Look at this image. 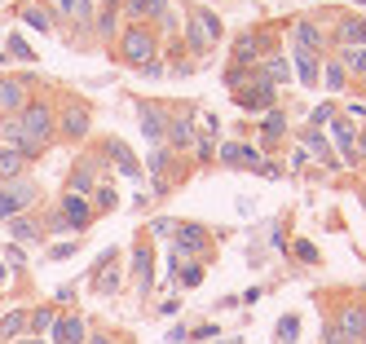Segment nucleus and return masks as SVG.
Listing matches in <instances>:
<instances>
[{"label": "nucleus", "instance_id": "obj_11", "mask_svg": "<svg viewBox=\"0 0 366 344\" xmlns=\"http://www.w3.org/2000/svg\"><path fill=\"white\" fill-rule=\"evenodd\" d=\"M261 49H265V40L256 31H243L238 40H234V66H252L256 57H261Z\"/></svg>", "mask_w": 366, "mask_h": 344}, {"label": "nucleus", "instance_id": "obj_26", "mask_svg": "<svg viewBox=\"0 0 366 344\" xmlns=\"http://www.w3.org/2000/svg\"><path fill=\"white\" fill-rule=\"evenodd\" d=\"M173 146H194V120L190 115H177L173 120Z\"/></svg>", "mask_w": 366, "mask_h": 344}, {"label": "nucleus", "instance_id": "obj_2", "mask_svg": "<svg viewBox=\"0 0 366 344\" xmlns=\"http://www.w3.org/2000/svg\"><path fill=\"white\" fill-rule=\"evenodd\" d=\"M119 57L124 62H132V66H146V62H155V31L150 27H124V35H119Z\"/></svg>", "mask_w": 366, "mask_h": 344}, {"label": "nucleus", "instance_id": "obj_37", "mask_svg": "<svg viewBox=\"0 0 366 344\" xmlns=\"http://www.w3.org/2000/svg\"><path fill=\"white\" fill-rule=\"evenodd\" d=\"M181 282H186V287H199V282H203V265H186V269H181Z\"/></svg>", "mask_w": 366, "mask_h": 344}, {"label": "nucleus", "instance_id": "obj_9", "mask_svg": "<svg viewBox=\"0 0 366 344\" xmlns=\"http://www.w3.org/2000/svg\"><path fill=\"white\" fill-rule=\"evenodd\" d=\"M331 141H336V150H340L345 159L358 155V128H353L345 115H336V120H331Z\"/></svg>", "mask_w": 366, "mask_h": 344}, {"label": "nucleus", "instance_id": "obj_7", "mask_svg": "<svg viewBox=\"0 0 366 344\" xmlns=\"http://www.w3.org/2000/svg\"><path fill=\"white\" fill-rule=\"evenodd\" d=\"M132 278H137V291L141 296L150 291V282H155V252H150V243L132 247Z\"/></svg>", "mask_w": 366, "mask_h": 344}, {"label": "nucleus", "instance_id": "obj_12", "mask_svg": "<svg viewBox=\"0 0 366 344\" xmlns=\"http://www.w3.org/2000/svg\"><path fill=\"white\" fill-rule=\"evenodd\" d=\"M336 40H340V49L366 44V18H340L336 22Z\"/></svg>", "mask_w": 366, "mask_h": 344}, {"label": "nucleus", "instance_id": "obj_30", "mask_svg": "<svg viewBox=\"0 0 366 344\" xmlns=\"http://www.w3.org/2000/svg\"><path fill=\"white\" fill-rule=\"evenodd\" d=\"M261 75H265V80H274V84H287V80H291V71H287V62H283V57H270Z\"/></svg>", "mask_w": 366, "mask_h": 344}, {"label": "nucleus", "instance_id": "obj_42", "mask_svg": "<svg viewBox=\"0 0 366 344\" xmlns=\"http://www.w3.org/2000/svg\"><path fill=\"white\" fill-rule=\"evenodd\" d=\"M194 150H199V159H207V155H212V137H194Z\"/></svg>", "mask_w": 366, "mask_h": 344}, {"label": "nucleus", "instance_id": "obj_31", "mask_svg": "<svg viewBox=\"0 0 366 344\" xmlns=\"http://www.w3.org/2000/svg\"><path fill=\"white\" fill-rule=\"evenodd\" d=\"M115 31H119V9H102V14H97V35L111 40Z\"/></svg>", "mask_w": 366, "mask_h": 344}, {"label": "nucleus", "instance_id": "obj_4", "mask_svg": "<svg viewBox=\"0 0 366 344\" xmlns=\"http://www.w3.org/2000/svg\"><path fill=\"white\" fill-rule=\"evenodd\" d=\"M274 98H278V84H274V80H265V75H256L252 84L238 89L234 102L243 106V111H274Z\"/></svg>", "mask_w": 366, "mask_h": 344}, {"label": "nucleus", "instance_id": "obj_36", "mask_svg": "<svg viewBox=\"0 0 366 344\" xmlns=\"http://www.w3.org/2000/svg\"><path fill=\"white\" fill-rule=\"evenodd\" d=\"M62 14H89V0H53Z\"/></svg>", "mask_w": 366, "mask_h": 344}, {"label": "nucleus", "instance_id": "obj_13", "mask_svg": "<svg viewBox=\"0 0 366 344\" xmlns=\"http://www.w3.org/2000/svg\"><path fill=\"white\" fill-rule=\"evenodd\" d=\"M168 9H173L168 0H124V14H128L132 22H141V18H155V22H159Z\"/></svg>", "mask_w": 366, "mask_h": 344}, {"label": "nucleus", "instance_id": "obj_46", "mask_svg": "<svg viewBox=\"0 0 366 344\" xmlns=\"http://www.w3.org/2000/svg\"><path fill=\"white\" fill-rule=\"evenodd\" d=\"M115 5H124V0H102V9H115Z\"/></svg>", "mask_w": 366, "mask_h": 344}, {"label": "nucleus", "instance_id": "obj_23", "mask_svg": "<svg viewBox=\"0 0 366 344\" xmlns=\"http://www.w3.org/2000/svg\"><path fill=\"white\" fill-rule=\"evenodd\" d=\"M97 168H102L97 159H80V168L71 172V194H80V190H89V185L97 181Z\"/></svg>", "mask_w": 366, "mask_h": 344}, {"label": "nucleus", "instance_id": "obj_19", "mask_svg": "<svg viewBox=\"0 0 366 344\" xmlns=\"http://www.w3.org/2000/svg\"><path fill=\"white\" fill-rule=\"evenodd\" d=\"M296 75H300V84H318V53H313V49H304V44H300V49H296Z\"/></svg>", "mask_w": 366, "mask_h": 344}, {"label": "nucleus", "instance_id": "obj_48", "mask_svg": "<svg viewBox=\"0 0 366 344\" xmlns=\"http://www.w3.org/2000/svg\"><path fill=\"white\" fill-rule=\"evenodd\" d=\"M14 344H40V340H14Z\"/></svg>", "mask_w": 366, "mask_h": 344}, {"label": "nucleus", "instance_id": "obj_47", "mask_svg": "<svg viewBox=\"0 0 366 344\" xmlns=\"http://www.w3.org/2000/svg\"><path fill=\"white\" fill-rule=\"evenodd\" d=\"M89 344H115V340H106V336H97V340H89Z\"/></svg>", "mask_w": 366, "mask_h": 344}, {"label": "nucleus", "instance_id": "obj_29", "mask_svg": "<svg viewBox=\"0 0 366 344\" xmlns=\"http://www.w3.org/2000/svg\"><path fill=\"white\" fill-rule=\"evenodd\" d=\"M22 327H27V309H14V314L5 318V323H0V340H14Z\"/></svg>", "mask_w": 366, "mask_h": 344}, {"label": "nucleus", "instance_id": "obj_35", "mask_svg": "<svg viewBox=\"0 0 366 344\" xmlns=\"http://www.w3.org/2000/svg\"><path fill=\"white\" fill-rule=\"evenodd\" d=\"M326 84H331V89H345V66H340V62H326Z\"/></svg>", "mask_w": 366, "mask_h": 344}, {"label": "nucleus", "instance_id": "obj_44", "mask_svg": "<svg viewBox=\"0 0 366 344\" xmlns=\"http://www.w3.org/2000/svg\"><path fill=\"white\" fill-rule=\"evenodd\" d=\"M296 256H300V260H318V247H309V243H300V247H296Z\"/></svg>", "mask_w": 366, "mask_h": 344}, {"label": "nucleus", "instance_id": "obj_1", "mask_svg": "<svg viewBox=\"0 0 366 344\" xmlns=\"http://www.w3.org/2000/svg\"><path fill=\"white\" fill-rule=\"evenodd\" d=\"M18 124H22V155H40L58 133V115L49 102H27L18 111Z\"/></svg>", "mask_w": 366, "mask_h": 344}, {"label": "nucleus", "instance_id": "obj_22", "mask_svg": "<svg viewBox=\"0 0 366 344\" xmlns=\"http://www.w3.org/2000/svg\"><path fill=\"white\" fill-rule=\"evenodd\" d=\"M106 155H111V159H115V168H119V172H124V176H132V181H137V176H141V163H137V159H132V155H128V150H124V146H119V141H106Z\"/></svg>", "mask_w": 366, "mask_h": 344}, {"label": "nucleus", "instance_id": "obj_15", "mask_svg": "<svg viewBox=\"0 0 366 344\" xmlns=\"http://www.w3.org/2000/svg\"><path fill=\"white\" fill-rule=\"evenodd\" d=\"M22 22H31L35 31H53V9L49 5H40V0H22Z\"/></svg>", "mask_w": 366, "mask_h": 344}, {"label": "nucleus", "instance_id": "obj_33", "mask_svg": "<svg viewBox=\"0 0 366 344\" xmlns=\"http://www.w3.org/2000/svg\"><path fill=\"white\" fill-rule=\"evenodd\" d=\"M14 239L18 243H35V239H40V230H35L31 221H14Z\"/></svg>", "mask_w": 366, "mask_h": 344}, {"label": "nucleus", "instance_id": "obj_17", "mask_svg": "<svg viewBox=\"0 0 366 344\" xmlns=\"http://www.w3.org/2000/svg\"><path fill=\"white\" fill-rule=\"evenodd\" d=\"M304 155H309V159H322L326 168H336V155H331V146H326V137L318 133V128H304Z\"/></svg>", "mask_w": 366, "mask_h": 344}, {"label": "nucleus", "instance_id": "obj_28", "mask_svg": "<svg viewBox=\"0 0 366 344\" xmlns=\"http://www.w3.org/2000/svg\"><path fill=\"white\" fill-rule=\"evenodd\" d=\"M345 66L353 71V75L366 80V44H353V49H345Z\"/></svg>", "mask_w": 366, "mask_h": 344}, {"label": "nucleus", "instance_id": "obj_34", "mask_svg": "<svg viewBox=\"0 0 366 344\" xmlns=\"http://www.w3.org/2000/svg\"><path fill=\"white\" fill-rule=\"evenodd\" d=\"M53 323H58V314H53V309H35V318H31V327H35V331H49Z\"/></svg>", "mask_w": 366, "mask_h": 344}, {"label": "nucleus", "instance_id": "obj_21", "mask_svg": "<svg viewBox=\"0 0 366 344\" xmlns=\"http://www.w3.org/2000/svg\"><path fill=\"white\" fill-rule=\"evenodd\" d=\"M203 243H207L203 225H177V247L181 252H203Z\"/></svg>", "mask_w": 366, "mask_h": 344}, {"label": "nucleus", "instance_id": "obj_39", "mask_svg": "<svg viewBox=\"0 0 366 344\" xmlns=\"http://www.w3.org/2000/svg\"><path fill=\"white\" fill-rule=\"evenodd\" d=\"M336 120V111L331 106H318V111H313V120H309V128H318V124H331Z\"/></svg>", "mask_w": 366, "mask_h": 344}, {"label": "nucleus", "instance_id": "obj_5", "mask_svg": "<svg viewBox=\"0 0 366 344\" xmlns=\"http://www.w3.org/2000/svg\"><path fill=\"white\" fill-rule=\"evenodd\" d=\"M31 199H35V190H31L27 181H9V185H0V217L14 221L22 208H31Z\"/></svg>", "mask_w": 366, "mask_h": 344}, {"label": "nucleus", "instance_id": "obj_14", "mask_svg": "<svg viewBox=\"0 0 366 344\" xmlns=\"http://www.w3.org/2000/svg\"><path fill=\"white\" fill-rule=\"evenodd\" d=\"M27 106V80H0V111H22Z\"/></svg>", "mask_w": 366, "mask_h": 344}, {"label": "nucleus", "instance_id": "obj_40", "mask_svg": "<svg viewBox=\"0 0 366 344\" xmlns=\"http://www.w3.org/2000/svg\"><path fill=\"white\" fill-rule=\"evenodd\" d=\"M9 49H14V57H22V62H35V53L27 49V44H22L18 40V35H14V40H9Z\"/></svg>", "mask_w": 366, "mask_h": 344}, {"label": "nucleus", "instance_id": "obj_45", "mask_svg": "<svg viewBox=\"0 0 366 344\" xmlns=\"http://www.w3.org/2000/svg\"><path fill=\"white\" fill-rule=\"evenodd\" d=\"M358 155L366 159V128H362V133H358Z\"/></svg>", "mask_w": 366, "mask_h": 344}, {"label": "nucleus", "instance_id": "obj_10", "mask_svg": "<svg viewBox=\"0 0 366 344\" xmlns=\"http://www.w3.org/2000/svg\"><path fill=\"white\" fill-rule=\"evenodd\" d=\"M137 115H141V133L150 137V141H159L168 133V115L159 111V106H150V102H137Z\"/></svg>", "mask_w": 366, "mask_h": 344}, {"label": "nucleus", "instance_id": "obj_20", "mask_svg": "<svg viewBox=\"0 0 366 344\" xmlns=\"http://www.w3.org/2000/svg\"><path fill=\"white\" fill-rule=\"evenodd\" d=\"M89 133V111L84 106H67L62 111V137H84Z\"/></svg>", "mask_w": 366, "mask_h": 344}, {"label": "nucleus", "instance_id": "obj_24", "mask_svg": "<svg viewBox=\"0 0 366 344\" xmlns=\"http://www.w3.org/2000/svg\"><path fill=\"white\" fill-rule=\"evenodd\" d=\"M53 336H58V344H80L84 340V323H80V318H58Z\"/></svg>", "mask_w": 366, "mask_h": 344}, {"label": "nucleus", "instance_id": "obj_6", "mask_svg": "<svg viewBox=\"0 0 366 344\" xmlns=\"http://www.w3.org/2000/svg\"><path fill=\"white\" fill-rule=\"evenodd\" d=\"M336 327L345 331L349 344L366 340V305H345V309H340V318H336Z\"/></svg>", "mask_w": 366, "mask_h": 344}, {"label": "nucleus", "instance_id": "obj_41", "mask_svg": "<svg viewBox=\"0 0 366 344\" xmlns=\"http://www.w3.org/2000/svg\"><path fill=\"white\" fill-rule=\"evenodd\" d=\"M164 168H168V150H155V155H150V172L159 176Z\"/></svg>", "mask_w": 366, "mask_h": 344}, {"label": "nucleus", "instance_id": "obj_8", "mask_svg": "<svg viewBox=\"0 0 366 344\" xmlns=\"http://www.w3.org/2000/svg\"><path fill=\"white\" fill-rule=\"evenodd\" d=\"M93 221V208L84 194H67L62 199V217H58V225H71V230H84V225Z\"/></svg>", "mask_w": 366, "mask_h": 344}, {"label": "nucleus", "instance_id": "obj_32", "mask_svg": "<svg viewBox=\"0 0 366 344\" xmlns=\"http://www.w3.org/2000/svg\"><path fill=\"white\" fill-rule=\"evenodd\" d=\"M296 336H300V318L287 314L283 323H278V340H283V344H296Z\"/></svg>", "mask_w": 366, "mask_h": 344}, {"label": "nucleus", "instance_id": "obj_18", "mask_svg": "<svg viewBox=\"0 0 366 344\" xmlns=\"http://www.w3.org/2000/svg\"><path fill=\"white\" fill-rule=\"evenodd\" d=\"M31 155H22V150H0V181H22V168H27Z\"/></svg>", "mask_w": 366, "mask_h": 344}, {"label": "nucleus", "instance_id": "obj_3", "mask_svg": "<svg viewBox=\"0 0 366 344\" xmlns=\"http://www.w3.org/2000/svg\"><path fill=\"white\" fill-rule=\"evenodd\" d=\"M186 35H190V49L194 53H207L216 40H221V18L212 9H194L190 22H186Z\"/></svg>", "mask_w": 366, "mask_h": 344}, {"label": "nucleus", "instance_id": "obj_16", "mask_svg": "<svg viewBox=\"0 0 366 344\" xmlns=\"http://www.w3.org/2000/svg\"><path fill=\"white\" fill-rule=\"evenodd\" d=\"M221 163H243V168H261V150L243 146V141H229V146H221Z\"/></svg>", "mask_w": 366, "mask_h": 344}, {"label": "nucleus", "instance_id": "obj_27", "mask_svg": "<svg viewBox=\"0 0 366 344\" xmlns=\"http://www.w3.org/2000/svg\"><path fill=\"white\" fill-rule=\"evenodd\" d=\"M283 128H287V115L283 111H270V115H265V124H261V133H265V141H278V137H283Z\"/></svg>", "mask_w": 366, "mask_h": 344}, {"label": "nucleus", "instance_id": "obj_25", "mask_svg": "<svg viewBox=\"0 0 366 344\" xmlns=\"http://www.w3.org/2000/svg\"><path fill=\"white\" fill-rule=\"evenodd\" d=\"M296 40L304 44V49H313V53H318L322 44H326V40H322V31L313 27V22H296Z\"/></svg>", "mask_w": 366, "mask_h": 344}, {"label": "nucleus", "instance_id": "obj_43", "mask_svg": "<svg viewBox=\"0 0 366 344\" xmlns=\"http://www.w3.org/2000/svg\"><path fill=\"white\" fill-rule=\"evenodd\" d=\"M97 194H102V203H97V208H115V190H111V185H102Z\"/></svg>", "mask_w": 366, "mask_h": 344}, {"label": "nucleus", "instance_id": "obj_38", "mask_svg": "<svg viewBox=\"0 0 366 344\" xmlns=\"http://www.w3.org/2000/svg\"><path fill=\"white\" fill-rule=\"evenodd\" d=\"M322 344H349V340H345V331H340L336 323H326L322 327Z\"/></svg>", "mask_w": 366, "mask_h": 344}]
</instances>
